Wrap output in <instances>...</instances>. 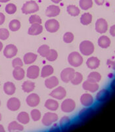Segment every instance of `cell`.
<instances>
[{"instance_id":"1","label":"cell","mask_w":115,"mask_h":132,"mask_svg":"<svg viewBox=\"0 0 115 132\" xmlns=\"http://www.w3.org/2000/svg\"><path fill=\"white\" fill-rule=\"evenodd\" d=\"M68 62L71 66L77 68L80 66L83 63V57L80 53L77 52H73L69 55Z\"/></svg>"},{"instance_id":"2","label":"cell","mask_w":115,"mask_h":132,"mask_svg":"<svg viewBox=\"0 0 115 132\" xmlns=\"http://www.w3.org/2000/svg\"><path fill=\"white\" fill-rule=\"evenodd\" d=\"M80 51L84 56H90L94 52L95 47L93 44L89 40H84L80 44Z\"/></svg>"},{"instance_id":"3","label":"cell","mask_w":115,"mask_h":132,"mask_svg":"<svg viewBox=\"0 0 115 132\" xmlns=\"http://www.w3.org/2000/svg\"><path fill=\"white\" fill-rule=\"evenodd\" d=\"M38 10H39V6L34 1H29L26 2L22 7V12L26 15L34 13L37 12Z\"/></svg>"},{"instance_id":"4","label":"cell","mask_w":115,"mask_h":132,"mask_svg":"<svg viewBox=\"0 0 115 132\" xmlns=\"http://www.w3.org/2000/svg\"><path fill=\"white\" fill-rule=\"evenodd\" d=\"M58 115L55 113L47 112L42 118V123L45 126H50L58 120Z\"/></svg>"},{"instance_id":"5","label":"cell","mask_w":115,"mask_h":132,"mask_svg":"<svg viewBox=\"0 0 115 132\" xmlns=\"http://www.w3.org/2000/svg\"><path fill=\"white\" fill-rule=\"evenodd\" d=\"M75 108H76V103L74 101L70 98H67L63 101L61 106V110L65 113L72 112V111H74Z\"/></svg>"},{"instance_id":"6","label":"cell","mask_w":115,"mask_h":132,"mask_svg":"<svg viewBox=\"0 0 115 132\" xmlns=\"http://www.w3.org/2000/svg\"><path fill=\"white\" fill-rule=\"evenodd\" d=\"M75 74L74 69L68 68L63 69L61 73V79L64 82H69L73 78Z\"/></svg>"},{"instance_id":"7","label":"cell","mask_w":115,"mask_h":132,"mask_svg":"<svg viewBox=\"0 0 115 132\" xmlns=\"http://www.w3.org/2000/svg\"><path fill=\"white\" fill-rule=\"evenodd\" d=\"M59 23L56 19H49L45 22V29L49 32L54 33L56 32L59 29Z\"/></svg>"},{"instance_id":"8","label":"cell","mask_w":115,"mask_h":132,"mask_svg":"<svg viewBox=\"0 0 115 132\" xmlns=\"http://www.w3.org/2000/svg\"><path fill=\"white\" fill-rule=\"evenodd\" d=\"M18 52V49L14 44H8L3 50V55L7 58H12L15 57Z\"/></svg>"},{"instance_id":"9","label":"cell","mask_w":115,"mask_h":132,"mask_svg":"<svg viewBox=\"0 0 115 132\" xmlns=\"http://www.w3.org/2000/svg\"><path fill=\"white\" fill-rule=\"evenodd\" d=\"M7 107L11 111H17L21 108V101L16 97H12L8 100Z\"/></svg>"},{"instance_id":"10","label":"cell","mask_w":115,"mask_h":132,"mask_svg":"<svg viewBox=\"0 0 115 132\" xmlns=\"http://www.w3.org/2000/svg\"><path fill=\"white\" fill-rule=\"evenodd\" d=\"M49 95L52 96L53 98L58 100H62L64 98L66 95V91L65 89L63 87H58L56 88L55 89L52 90Z\"/></svg>"},{"instance_id":"11","label":"cell","mask_w":115,"mask_h":132,"mask_svg":"<svg viewBox=\"0 0 115 132\" xmlns=\"http://www.w3.org/2000/svg\"><path fill=\"white\" fill-rule=\"evenodd\" d=\"M108 29V24L104 19H99L95 23V30L99 33L103 34L106 32Z\"/></svg>"},{"instance_id":"12","label":"cell","mask_w":115,"mask_h":132,"mask_svg":"<svg viewBox=\"0 0 115 132\" xmlns=\"http://www.w3.org/2000/svg\"><path fill=\"white\" fill-rule=\"evenodd\" d=\"M26 101L29 106L36 107L40 102V98L36 93H32L27 96Z\"/></svg>"},{"instance_id":"13","label":"cell","mask_w":115,"mask_h":132,"mask_svg":"<svg viewBox=\"0 0 115 132\" xmlns=\"http://www.w3.org/2000/svg\"><path fill=\"white\" fill-rule=\"evenodd\" d=\"M40 75V68L37 65H31L27 69L26 76L30 79L37 78Z\"/></svg>"},{"instance_id":"14","label":"cell","mask_w":115,"mask_h":132,"mask_svg":"<svg viewBox=\"0 0 115 132\" xmlns=\"http://www.w3.org/2000/svg\"><path fill=\"white\" fill-rule=\"evenodd\" d=\"M94 109L90 108V106L84 108V109L81 110V111L80 112L78 117L81 120H86L94 114Z\"/></svg>"},{"instance_id":"15","label":"cell","mask_w":115,"mask_h":132,"mask_svg":"<svg viewBox=\"0 0 115 132\" xmlns=\"http://www.w3.org/2000/svg\"><path fill=\"white\" fill-rule=\"evenodd\" d=\"M80 102L82 105L84 106L90 107L93 104L94 100H93V97L90 94L84 93L81 96Z\"/></svg>"},{"instance_id":"16","label":"cell","mask_w":115,"mask_h":132,"mask_svg":"<svg viewBox=\"0 0 115 132\" xmlns=\"http://www.w3.org/2000/svg\"><path fill=\"white\" fill-rule=\"evenodd\" d=\"M60 11H61V9H60L59 7L51 5L47 8L46 11H45V15L48 17H54V16L59 15Z\"/></svg>"},{"instance_id":"17","label":"cell","mask_w":115,"mask_h":132,"mask_svg":"<svg viewBox=\"0 0 115 132\" xmlns=\"http://www.w3.org/2000/svg\"><path fill=\"white\" fill-rule=\"evenodd\" d=\"M82 87L85 90H88V91H90L91 93H95L97 90H98L99 86L96 82H90V81L87 80L84 82V83L82 85Z\"/></svg>"},{"instance_id":"18","label":"cell","mask_w":115,"mask_h":132,"mask_svg":"<svg viewBox=\"0 0 115 132\" xmlns=\"http://www.w3.org/2000/svg\"><path fill=\"white\" fill-rule=\"evenodd\" d=\"M42 32H43V27L41 25V24H32L28 29V34L32 36H36V35H40Z\"/></svg>"},{"instance_id":"19","label":"cell","mask_w":115,"mask_h":132,"mask_svg":"<svg viewBox=\"0 0 115 132\" xmlns=\"http://www.w3.org/2000/svg\"><path fill=\"white\" fill-rule=\"evenodd\" d=\"M110 96V91L107 89H102L97 93L96 95V100L99 102H103L106 101Z\"/></svg>"},{"instance_id":"20","label":"cell","mask_w":115,"mask_h":132,"mask_svg":"<svg viewBox=\"0 0 115 132\" xmlns=\"http://www.w3.org/2000/svg\"><path fill=\"white\" fill-rule=\"evenodd\" d=\"M13 76L16 81H21L25 77V71L22 68V67L15 68H14L13 71Z\"/></svg>"},{"instance_id":"21","label":"cell","mask_w":115,"mask_h":132,"mask_svg":"<svg viewBox=\"0 0 115 132\" xmlns=\"http://www.w3.org/2000/svg\"><path fill=\"white\" fill-rule=\"evenodd\" d=\"M59 81L57 77L55 76H52L51 77H49L45 81V85L47 89H53L57 86H58Z\"/></svg>"},{"instance_id":"22","label":"cell","mask_w":115,"mask_h":132,"mask_svg":"<svg viewBox=\"0 0 115 132\" xmlns=\"http://www.w3.org/2000/svg\"><path fill=\"white\" fill-rule=\"evenodd\" d=\"M3 90L7 95H13L16 91V87L12 82H6L3 85Z\"/></svg>"},{"instance_id":"23","label":"cell","mask_w":115,"mask_h":132,"mask_svg":"<svg viewBox=\"0 0 115 132\" xmlns=\"http://www.w3.org/2000/svg\"><path fill=\"white\" fill-rule=\"evenodd\" d=\"M86 65L88 68L91 69H97L100 65V60L96 57H90L87 60Z\"/></svg>"},{"instance_id":"24","label":"cell","mask_w":115,"mask_h":132,"mask_svg":"<svg viewBox=\"0 0 115 132\" xmlns=\"http://www.w3.org/2000/svg\"><path fill=\"white\" fill-rule=\"evenodd\" d=\"M45 107L51 111H55L59 108V102L53 99H48L45 102Z\"/></svg>"},{"instance_id":"25","label":"cell","mask_w":115,"mask_h":132,"mask_svg":"<svg viewBox=\"0 0 115 132\" xmlns=\"http://www.w3.org/2000/svg\"><path fill=\"white\" fill-rule=\"evenodd\" d=\"M111 43V39L107 36H101L98 39V45L102 48H109Z\"/></svg>"},{"instance_id":"26","label":"cell","mask_w":115,"mask_h":132,"mask_svg":"<svg viewBox=\"0 0 115 132\" xmlns=\"http://www.w3.org/2000/svg\"><path fill=\"white\" fill-rule=\"evenodd\" d=\"M37 56L36 54L32 52L26 53L23 57V61L26 65H28L33 63L37 59Z\"/></svg>"},{"instance_id":"27","label":"cell","mask_w":115,"mask_h":132,"mask_svg":"<svg viewBox=\"0 0 115 132\" xmlns=\"http://www.w3.org/2000/svg\"><path fill=\"white\" fill-rule=\"evenodd\" d=\"M17 121L22 124H27L30 122L29 114L26 112H21L17 116Z\"/></svg>"},{"instance_id":"28","label":"cell","mask_w":115,"mask_h":132,"mask_svg":"<svg viewBox=\"0 0 115 132\" xmlns=\"http://www.w3.org/2000/svg\"><path fill=\"white\" fill-rule=\"evenodd\" d=\"M35 88V83L32 81H26L22 85V89L24 92L29 93L33 91Z\"/></svg>"},{"instance_id":"29","label":"cell","mask_w":115,"mask_h":132,"mask_svg":"<svg viewBox=\"0 0 115 132\" xmlns=\"http://www.w3.org/2000/svg\"><path fill=\"white\" fill-rule=\"evenodd\" d=\"M54 72V69L51 65H47L43 66L42 69V72H41V77L43 78H45L47 77L50 76L52 75Z\"/></svg>"},{"instance_id":"30","label":"cell","mask_w":115,"mask_h":132,"mask_svg":"<svg viewBox=\"0 0 115 132\" xmlns=\"http://www.w3.org/2000/svg\"><path fill=\"white\" fill-rule=\"evenodd\" d=\"M24 129V127L21 123L17 122L16 121L11 122L8 126V130L9 131H23Z\"/></svg>"},{"instance_id":"31","label":"cell","mask_w":115,"mask_h":132,"mask_svg":"<svg viewBox=\"0 0 115 132\" xmlns=\"http://www.w3.org/2000/svg\"><path fill=\"white\" fill-rule=\"evenodd\" d=\"M101 75L99 73L96 72V71L90 73L88 76V81H90V82L97 83L101 81Z\"/></svg>"},{"instance_id":"32","label":"cell","mask_w":115,"mask_h":132,"mask_svg":"<svg viewBox=\"0 0 115 132\" xmlns=\"http://www.w3.org/2000/svg\"><path fill=\"white\" fill-rule=\"evenodd\" d=\"M71 123V120L68 116H63L60 120V128L62 131H64L67 128H69Z\"/></svg>"},{"instance_id":"33","label":"cell","mask_w":115,"mask_h":132,"mask_svg":"<svg viewBox=\"0 0 115 132\" xmlns=\"http://www.w3.org/2000/svg\"><path fill=\"white\" fill-rule=\"evenodd\" d=\"M92 21V15L89 13H85L81 16L80 23L83 25H88Z\"/></svg>"},{"instance_id":"34","label":"cell","mask_w":115,"mask_h":132,"mask_svg":"<svg viewBox=\"0 0 115 132\" xmlns=\"http://www.w3.org/2000/svg\"><path fill=\"white\" fill-rule=\"evenodd\" d=\"M21 27V22L17 19H13L10 21L9 24V28L10 30L13 32H16L20 29Z\"/></svg>"},{"instance_id":"35","label":"cell","mask_w":115,"mask_h":132,"mask_svg":"<svg viewBox=\"0 0 115 132\" xmlns=\"http://www.w3.org/2000/svg\"><path fill=\"white\" fill-rule=\"evenodd\" d=\"M67 12L71 16H76L79 15L80 11L78 7L75 6L74 5H70L67 7Z\"/></svg>"},{"instance_id":"36","label":"cell","mask_w":115,"mask_h":132,"mask_svg":"<svg viewBox=\"0 0 115 132\" xmlns=\"http://www.w3.org/2000/svg\"><path fill=\"white\" fill-rule=\"evenodd\" d=\"M82 80H83V75L79 72H75L73 78L71 79L70 82L74 85H78L82 82Z\"/></svg>"},{"instance_id":"37","label":"cell","mask_w":115,"mask_h":132,"mask_svg":"<svg viewBox=\"0 0 115 132\" xmlns=\"http://www.w3.org/2000/svg\"><path fill=\"white\" fill-rule=\"evenodd\" d=\"M92 6V0H80V7L83 10H88Z\"/></svg>"},{"instance_id":"38","label":"cell","mask_w":115,"mask_h":132,"mask_svg":"<svg viewBox=\"0 0 115 132\" xmlns=\"http://www.w3.org/2000/svg\"><path fill=\"white\" fill-rule=\"evenodd\" d=\"M45 57L49 62H54L58 57V53H57V52L55 50L50 49Z\"/></svg>"},{"instance_id":"39","label":"cell","mask_w":115,"mask_h":132,"mask_svg":"<svg viewBox=\"0 0 115 132\" xmlns=\"http://www.w3.org/2000/svg\"><path fill=\"white\" fill-rule=\"evenodd\" d=\"M49 50H50V48H49V47L47 45H46V44H43V45L41 46L38 48V50H37V53H38L41 56H42V57H45L47 56V55L48 52H49Z\"/></svg>"},{"instance_id":"40","label":"cell","mask_w":115,"mask_h":132,"mask_svg":"<svg viewBox=\"0 0 115 132\" xmlns=\"http://www.w3.org/2000/svg\"><path fill=\"white\" fill-rule=\"evenodd\" d=\"M5 11L9 15H12L16 13V6L13 3H9L5 7Z\"/></svg>"},{"instance_id":"41","label":"cell","mask_w":115,"mask_h":132,"mask_svg":"<svg viewBox=\"0 0 115 132\" xmlns=\"http://www.w3.org/2000/svg\"><path fill=\"white\" fill-rule=\"evenodd\" d=\"M30 115H31L32 119L34 122H37L38 120H40L41 118V112L39 110L37 109H34L32 110L30 112Z\"/></svg>"},{"instance_id":"42","label":"cell","mask_w":115,"mask_h":132,"mask_svg":"<svg viewBox=\"0 0 115 132\" xmlns=\"http://www.w3.org/2000/svg\"><path fill=\"white\" fill-rule=\"evenodd\" d=\"M42 19L37 15H32L29 18V23L32 24H42Z\"/></svg>"},{"instance_id":"43","label":"cell","mask_w":115,"mask_h":132,"mask_svg":"<svg viewBox=\"0 0 115 132\" xmlns=\"http://www.w3.org/2000/svg\"><path fill=\"white\" fill-rule=\"evenodd\" d=\"M74 36L72 34V32H66L65 34L63 36V41H64L65 43H71L72 41L74 40Z\"/></svg>"},{"instance_id":"44","label":"cell","mask_w":115,"mask_h":132,"mask_svg":"<svg viewBox=\"0 0 115 132\" xmlns=\"http://www.w3.org/2000/svg\"><path fill=\"white\" fill-rule=\"evenodd\" d=\"M9 32L7 29L2 28L0 29V40H5L9 37Z\"/></svg>"},{"instance_id":"45","label":"cell","mask_w":115,"mask_h":132,"mask_svg":"<svg viewBox=\"0 0 115 132\" xmlns=\"http://www.w3.org/2000/svg\"><path fill=\"white\" fill-rule=\"evenodd\" d=\"M23 62L21 58L16 57L12 61V66L14 68H18V67H23Z\"/></svg>"},{"instance_id":"46","label":"cell","mask_w":115,"mask_h":132,"mask_svg":"<svg viewBox=\"0 0 115 132\" xmlns=\"http://www.w3.org/2000/svg\"><path fill=\"white\" fill-rule=\"evenodd\" d=\"M107 63V65L109 66V68L115 71V60L112 61L111 60H108Z\"/></svg>"},{"instance_id":"47","label":"cell","mask_w":115,"mask_h":132,"mask_svg":"<svg viewBox=\"0 0 115 132\" xmlns=\"http://www.w3.org/2000/svg\"><path fill=\"white\" fill-rule=\"evenodd\" d=\"M5 21V16L4 14L0 12V25L3 24Z\"/></svg>"},{"instance_id":"48","label":"cell","mask_w":115,"mask_h":132,"mask_svg":"<svg viewBox=\"0 0 115 132\" xmlns=\"http://www.w3.org/2000/svg\"><path fill=\"white\" fill-rule=\"evenodd\" d=\"M110 34L112 36L115 37V24L112 25L110 29Z\"/></svg>"},{"instance_id":"49","label":"cell","mask_w":115,"mask_h":132,"mask_svg":"<svg viewBox=\"0 0 115 132\" xmlns=\"http://www.w3.org/2000/svg\"><path fill=\"white\" fill-rule=\"evenodd\" d=\"M49 131H59V128L57 124H54Z\"/></svg>"},{"instance_id":"50","label":"cell","mask_w":115,"mask_h":132,"mask_svg":"<svg viewBox=\"0 0 115 132\" xmlns=\"http://www.w3.org/2000/svg\"><path fill=\"white\" fill-rule=\"evenodd\" d=\"M105 0H95V2L96 3V4L98 5H102L103 3H105Z\"/></svg>"},{"instance_id":"51","label":"cell","mask_w":115,"mask_h":132,"mask_svg":"<svg viewBox=\"0 0 115 132\" xmlns=\"http://www.w3.org/2000/svg\"><path fill=\"white\" fill-rule=\"evenodd\" d=\"M110 87H111V89H112V90H115V79L114 80H112V82H111V85H110Z\"/></svg>"},{"instance_id":"52","label":"cell","mask_w":115,"mask_h":132,"mask_svg":"<svg viewBox=\"0 0 115 132\" xmlns=\"http://www.w3.org/2000/svg\"><path fill=\"white\" fill-rule=\"evenodd\" d=\"M5 130L4 128H3V126H2V124H0V132H5Z\"/></svg>"},{"instance_id":"53","label":"cell","mask_w":115,"mask_h":132,"mask_svg":"<svg viewBox=\"0 0 115 132\" xmlns=\"http://www.w3.org/2000/svg\"><path fill=\"white\" fill-rule=\"evenodd\" d=\"M51 1L55 3H59L60 2H61L62 0H51Z\"/></svg>"},{"instance_id":"54","label":"cell","mask_w":115,"mask_h":132,"mask_svg":"<svg viewBox=\"0 0 115 132\" xmlns=\"http://www.w3.org/2000/svg\"><path fill=\"white\" fill-rule=\"evenodd\" d=\"M3 43H2L1 41H0V52L2 51V49H3Z\"/></svg>"},{"instance_id":"55","label":"cell","mask_w":115,"mask_h":132,"mask_svg":"<svg viewBox=\"0 0 115 132\" xmlns=\"http://www.w3.org/2000/svg\"><path fill=\"white\" fill-rule=\"evenodd\" d=\"M9 1H10V0H1L0 2H2V3H6V2H9Z\"/></svg>"},{"instance_id":"56","label":"cell","mask_w":115,"mask_h":132,"mask_svg":"<svg viewBox=\"0 0 115 132\" xmlns=\"http://www.w3.org/2000/svg\"><path fill=\"white\" fill-rule=\"evenodd\" d=\"M2 114L0 113V122H1V120H2Z\"/></svg>"},{"instance_id":"57","label":"cell","mask_w":115,"mask_h":132,"mask_svg":"<svg viewBox=\"0 0 115 132\" xmlns=\"http://www.w3.org/2000/svg\"><path fill=\"white\" fill-rule=\"evenodd\" d=\"M0 106H1V101H0Z\"/></svg>"},{"instance_id":"58","label":"cell","mask_w":115,"mask_h":132,"mask_svg":"<svg viewBox=\"0 0 115 132\" xmlns=\"http://www.w3.org/2000/svg\"><path fill=\"white\" fill-rule=\"evenodd\" d=\"M0 85H1V82H0Z\"/></svg>"},{"instance_id":"59","label":"cell","mask_w":115,"mask_h":132,"mask_svg":"<svg viewBox=\"0 0 115 132\" xmlns=\"http://www.w3.org/2000/svg\"><path fill=\"white\" fill-rule=\"evenodd\" d=\"M114 53H115V51H114Z\"/></svg>"},{"instance_id":"60","label":"cell","mask_w":115,"mask_h":132,"mask_svg":"<svg viewBox=\"0 0 115 132\" xmlns=\"http://www.w3.org/2000/svg\"><path fill=\"white\" fill-rule=\"evenodd\" d=\"M0 1H1V0H0Z\"/></svg>"}]
</instances>
